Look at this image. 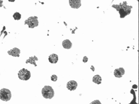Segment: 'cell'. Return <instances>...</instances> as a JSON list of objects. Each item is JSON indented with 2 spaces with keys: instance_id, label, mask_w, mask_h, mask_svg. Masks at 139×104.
Segmentation results:
<instances>
[{
  "instance_id": "6da1fadb",
  "label": "cell",
  "mask_w": 139,
  "mask_h": 104,
  "mask_svg": "<svg viewBox=\"0 0 139 104\" xmlns=\"http://www.w3.org/2000/svg\"><path fill=\"white\" fill-rule=\"evenodd\" d=\"M112 7L119 12L121 18H125L126 16L130 15L131 12V9L133 8L132 6L127 5L126 1L124 2L123 3H120L119 5L113 4Z\"/></svg>"
},
{
  "instance_id": "7a4b0ae2",
  "label": "cell",
  "mask_w": 139,
  "mask_h": 104,
  "mask_svg": "<svg viewBox=\"0 0 139 104\" xmlns=\"http://www.w3.org/2000/svg\"><path fill=\"white\" fill-rule=\"evenodd\" d=\"M41 93L43 97L46 99H52L54 96V91L52 86H45L42 88Z\"/></svg>"
},
{
  "instance_id": "3957f363",
  "label": "cell",
  "mask_w": 139,
  "mask_h": 104,
  "mask_svg": "<svg viewBox=\"0 0 139 104\" xmlns=\"http://www.w3.org/2000/svg\"><path fill=\"white\" fill-rule=\"evenodd\" d=\"M38 19V17L36 16L30 17L27 20H25L24 25H27L28 28L32 29L38 27L39 25Z\"/></svg>"
},
{
  "instance_id": "277c9868",
  "label": "cell",
  "mask_w": 139,
  "mask_h": 104,
  "mask_svg": "<svg viewBox=\"0 0 139 104\" xmlns=\"http://www.w3.org/2000/svg\"><path fill=\"white\" fill-rule=\"evenodd\" d=\"M12 94L10 90L6 88H3L0 90V99L2 101L7 102L10 100Z\"/></svg>"
},
{
  "instance_id": "5b68a950",
  "label": "cell",
  "mask_w": 139,
  "mask_h": 104,
  "mask_svg": "<svg viewBox=\"0 0 139 104\" xmlns=\"http://www.w3.org/2000/svg\"><path fill=\"white\" fill-rule=\"evenodd\" d=\"M18 78L23 81H27L31 77V73L30 71L25 68H23L19 70L18 74Z\"/></svg>"
},
{
  "instance_id": "8992f818",
  "label": "cell",
  "mask_w": 139,
  "mask_h": 104,
  "mask_svg": "<svg viewBox=\"0 0 139 104\" xmlns=\"http://www.w3.org/2000/svg\"><path fill=\"white\" fill-rule=\"evenodd\" d=\"M77 87V82L74 80H71L68 82L66 85V88L70 91L76 90Z\"/></svg>"
},
{
  "instance_id": "52a82bcc",
  "label": "cell",
  "mask_w": 139,
  "mask_h": 104,
  "mask_svg": "<svg viewBox=\"0 0 139 104\" xmlns=\"http://www.w3.org/2000/svg\"><path fill=\"white\" fill-rule=\"evenodd\" d=\"M69 4L71 8L77 9L79 8L81 6L80 0H69Z\"/></svg>"
},
{
  "instance_id": "ba28073f",
  "label": "cell",
  "mask_w": 139,
  "mask_h": 104,
  "mask_svg": "<svg viewBox=\"0 0 139 104\" xmlns=\"http://www.w3.org/2000/svg\"><path fill=\"white\" fill-rule=\"evenodd\" d=\"M125 74V70L123 68L116 69L114 70V75L116 78H121Z\"/></svg>"
},
{
  "instance_id": "9c48e42d",
  "label": "cell",
  "mask_w": 139,
  "mask_h": 104,
  "mask_svg": "<svg viewBox=\"0 0 139 104\" xmlns=\"http://www.w3.org/2000/svg\"><path fill=\"white\" fill-rule=\"evenodd\" d=\"M7 53L9 55L15 57H20L21 51L20 49L16 47H15L10 51H8Z\"/></svg>"
},
{
  "instance_id": "30bf717a",
  "label": "cell",
  "mask_w": 139,
  "mask_h": 104,
  "mask_svg": "<svg viewBox=\"0 0 139 104\" xmlns=\"http://www.w3.org/2000/svg\"><path fill=\"white\" fill-rule=\"evenodd\" d=\"M49 62L52 64H56L57 63L58 60V56L57 55L53 54L50 55L49 56L48 58Z\"/></svg>"
},
{
  "instance_id": "8fae6325",
  "label": "cell",
  "mask_w": 139,
  "mask_h": 104,
  "mask_svg": "<svg viewBox=\"0 0 139 104\" xmlns=\"http://www.w3.org/2000/svg\"><path fill=\"white\" fill-rule=\"evenodd\" d=\"M72 43L69 39L64 40L62 43V45L64 48L66 49H70L72 47Z\"/></svg>"
},
{
  "instance_id": "7c38bea8",
  "label": "cell",
  "mask_w": 139,
  "mask_h": 104,
  "mask_svg": "<svg viewBox=\"0 0 139 104\" xmlns=\"http://www.w3.org/2000/svg\"><path fill=\"white\" fill-rule=\"evenodd\" d=\"M38 60H39L38 58L35 55H34L33 57H30L28 59L26 60L25 63L26 64L29 63V64H33L35 67H37V65L36 64V61Z\"/></svg>"
},
{
  "instance_id": "4fadbf2b",
  "label": "cell",
  "mask_w": 139,
  "mask_h": 104,
  "mask_svg": "<svg viewBox=\"0 0 139 104\" xmlns=\"http://www.w3.org/2000/svg\"><path fill=\"white\" fill-rule=\"evenodd\" d=\"M102 78L99 75H96L95 76L92 78L93 82L97 85H99L101 83Z\"/></svg>"
},
{
  "instance_id": "5bb4252c",
  "label": "cell",
  "mask_w": 139,
  "mask_h": 104,
  "mask_svg": "<svg viewBox=\"0 0 139 104\" xmlns=\"http://www.w3.org/2000/svg\"><path fill=\"white\" fill-rule=\"evenodd\" d=\"M131 93L133 95V100H132L131 102L129 104H138L137 103H136V94H135V92L134 90L133 89H132L131 90Z\"/></svg>"
},
{
  "instance_id": "9a60e30c",
  "label": "cell",
  "mask_w": 139,
  "mask_h": 104,
  "mask_svg": "<svg viewBox=\"0 0 139 104\" xmlns=\"http://www.w3.org/2000/svg\"><path fill=\"white\" fill-rule=\"evenodd\" d=\"M13 17L14 20H20L21 17H22V15L19 12H16L13 15Z\"/></svg>"
},
{
  "instance_id": "2e32d148",
  "label": "cell",
  "mask_w": 139,
  "mask_h": 104,
  "mask_svg": "<svg viewBox=\"0 0 139 104\" xmlns=\"http://www.w3.org/2000/svg\"><path fill=\"white\" fill-rule=\"evenodd\" d=\"M57 79H58V77L55 75H52V76L51 77V80L53 81H56Z\"/></svg>"
},
{
  "instance_id": "e0dca14e",
  "label": "cell",
  "mask_w": 139,
  "mask_h": 104,
  "mask_svg": "<svg viewBox=\"0 0 139 104\" xmlns=\"http://www.w3.org/2000/svg\"><path fill=\"white\" fill-rule=\"evenodd\" d=\"M89 104H102L100 101L99 100H96L91 102Z\"/></svg>"
},
{
  "instance_id": "ac0fdd59",
  "label": "cell",
  "mask_w": 139,
  "mask_h": 104,
  "mask_svg": "<svg viewBox=\"0 0 139 104\" xmlns=\"http://www.w3.org/2000/svg\"><path fill=\"white\" fill-rule=\"evenodd\" d=\"M88 59L87 56H84L83 59V62H84V63H86L88 61Z\"/></svg>"
},
{
  "instance_id": "d6986e66",
  "label": "cell",
  "mask_w": 139,
  "mask_h": 104,
  "mask_svg": "<svg viewBox=\"0 0 139 104\" xmlns=\"http://www.w3.org/2000/svg\"><path fill=\"white\" fill-rule=\"evenodd\" d=\"M137 88H138V86L136 85H133L132 88H133V89H137Z\"/></svg>"
},
{
  "instance_id": "ffe728a7",
  "label": "cell",
  "mask_w": 139,
  "mask_h": 104,
  "mask_svg": "<svg viewBox=\"0 0 139 104\" xmlns=\"http://www.w3.org/2000/svg\"><path fill=\"white\" fill-rule=\"evenodd\" d=\"M3 1H0V7H2L3 5L2 3H3Z\"/></svg>"
}]
</instances>
